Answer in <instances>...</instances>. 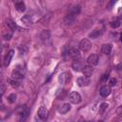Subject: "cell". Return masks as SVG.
Returning a JSON list of instances; mask_svg holds the SVG:
<instances>
[{
    "label": "cell",
    "instance_id": "cell-21",
    "mask_svg": "<svg viewBox=\"0 0 122 122\" xmlns=\"http://www.w3.org/2000/svg\"><path fill=\"white\" fill-rule=\"evenodd\" d=\"M108 107H109V105H108V103H102L101 105H100V107H99V113H104L105 112V111L108 109Z\"/></svg>",
    "mask_w": 122,
    "mask_h": 122
},
{
    "label": "cell",
    "instance_id": "cell-11",
    "mask_svg": "<svg viewBox=\"0 0 122 122\" xmlns=\"http://www.w3.org/2000/svg\"><path fill=\"white\" fill-rule=\"evenodd\" d=\"M112 90H111V87L110 86H103L101 89H100V94L101 96L103 97H107L110 95Z\"/></svg>",
    "mask_w": 122,
    "mask_h": 122
},
{
    "label": "cell",
    "instance_id": "cell-7",
    "mask_svg": "<svg viewBox=\"0 0 122 122\" xmlns=\"http://www.w3.org/2000/svg\"><path fill=\"white\" fill-rule=\"evenodd\" d=\"M13 53H14V51H13V50H10V51H8L7 54L5 55V57H4V65H5L6 67L10 65V61H11V58H12V56H13Z\"/></svg>",
    "mask_w": 122,
    "mask_h": 122
},
{
    "label": "cell",
    "instance_id": "cell-25",
    "mask_svg": "<svg viewBox=\"0 0 122 122\" xmlns=\"http://www.w3.org/2000/svg\"><path fill=\"white\" fill-rule=\"evenodd\" d=\"M120 25H121L120 21H112V22H111V27L113 28V29H116V28L120 27Z\"/></svg>",
    "mask_w": 122,
    "mask_h": 122
},
{
    "label": "cell",
    "instance_id": "cell-24",
    "mask_svg": "<svg viewBox=\"0 0 122 122\" xmlns=\"http://www.w3.org/2000/svg\"><path fill=\"white\" fill-rule=\"evenodd\" d=\"M41 38L42 40H47L50 38V32L48 30H44L42 33H41Z\"/></svg>",
    "mask_w": 122,
    "mask_h": 122
},
{
    "label": "cell",
    "instance_id": "cell-26",
    "mask_svg": "<svg viewBox=\"0 0 122 122\" xmlns=\"http://www.w3.org/2000/svg\"><path fill=\"white\" fill-rule=\"evenodd\" d=\"M11 36H12V30H10V31H9L8 33H5V34L3 35V37H4L5 40H10V39L11 38Z\"/></svg>",
    "mask_w": 122,
    "mask_h": 122
},
{
    "label": "cell",
    "instance_id": "cell-9",
    "mask_svg": "<svg viewBox=\"0 0 122 122\" xmlns=\"http://www.w3.org/2000/svg\"><path fill=\"white\" fill-rule=\"evenodd\" d=\"M82 71H83L84 75H86V76H88V77L92 76V74L93 73L92 66H91V65H89V64H88V65H86V66H84V68H83Z\"/></svg>",
    "mask_w": 122,
    "mask_h": 122
},
{
    "label": "cell",
    "instance_id": "cell-3",
    "mask_svg": "<svg viewBox=\"0 0 122 122\" xmlns=\"http://www.w3.org/2000/svg\"><path fill=\"white\" fill-rule=\"evenodd\" d=\"M87 63L91 66H96L99 63V56L97 54H91L88 59H87Z\"/></svg>",
    "mask_w": 122,
    "mask_h": 122
},
{
    "label": "cell",
    "instance_id": "cell-5",
    "mask_svg": "<svg viewBox=\"0 0 122 122\" xmlns=\"http://www.w3.org/2000/svg\"><path fill=\"white\" fill-rule=\"evenodd\" d=\"M90 78L88 76H80L77 78V84L79 87H86L90 84Z\"/></svg>",
    "mask_w": 122,
    "mask_h": 122
},
{
    "label": "cell",
    "instance_id": "cell-20",
    "mask_svg": "<svg viewBox=\"0 0 122 122\" xmlns=\"http://www.w3.org/2000/svg\"><path fill=\"white\" fill-rule=\"evenodd\" d=\"M6 25H7V27H8L10 30H14L16 29L15 23H13L11 20H6Z\"/></svg>",
    "mask_w": 122,
    "mask_h": 122
},
{
    "label": "cell",
    "instance_id": "cell-8",
    "mask_svg": "<svg viewBox=\"0 0 122 122\" xmlns=\"http://www.w3.org/2000/svg\"><path fill=\"white\" fill-rule=\"evenodd\" d=\"M69 53H70L71 57L73 60H78V59H80V51H79L77 49H75V48L71 49V50L69 51Z\"/></svg>",
    "mask_w": 122,
    "mask_h": 122
},
{
    "label": "cell",
    "instance_id": "cell-29",
    "mask_svg": "<svg viewBox=\"0 0 122 122\" xmlns=\"http://www.w3.org/2000/svg\"><path fill=\"white\" fill-rule=\"evenodd\" d=\"M115 84H116V79L112 78V79L110 80V85H111V86H115Z\"/></svg>",
    "mask_w": 122,
    "mask_h": 122
},
{
    "label": "cell",
    "instance_id": "cell-10",
    "mask_svg": "<svg viewBox=\"0 0 122 122\" xmlns=\"http://www.w3.org/2000/svg\"><path fill=\"white\" fill-rule=\"evenodd\" d=\"M71 67H72V69H73L74 71H82V70H83L84 65H83V63L78 59V60H74V62L72 63Z\"/></svg>",
    "mask_w": 122,
    "mask_h": 122
},
{
    "label": "cell",
    "instance_id": "cell-32",
    "mask_svg": "<svg viewBox=\"0 0 122 122\" xmlns=\"http://www.w3.org/2000/svg\"><path fill=\"white\" fill-rule=\"evenodd\" d=\"M121 68H122V64H119V65L116 66V69L117 70H121Z\"/></svg>",
    "mask_w": 122,
    "mask_h": 122
},
{
    "label": "cell",
    "instance_id": "cell-31",
    "mask_svg": "<svg viewBox=\"0 0 122 122\" xmlns=\"http://www.w3.org/2000/svg\"><path fill=\"white\" fill-rule=\"evenodd\" d=\"M115 1H116V0H112V1H111V3L108 5V9H111V8H112V6L115 3Z\"/></svg>",
    "mask_w": 122,
    "mask_h": 122
},
{
    "label": "cell",
    "instance_id": "cell-16",
    "mask_svg": "<svg viewBox=\"0 0 122 122\" xmlns=\"http://www.w3.org/2000/svg\"><path fill=\"white\" fill-rule=\"evenodd\" d=\"M112 51V45L111 44H104L102 46V52L106 55H109Z\"/></svg>",
    "mask_w": 122,
    "mask_h": 122
},
{
    "label": "cell",
    "instance_id": "cell-30",
    "mask_svg": "<svg viewBox=\"0 0 122 122\" xmlns=\"http://www.w3.org/2000/svg\"><path fill=\"white\" fill-rule=\"evenodd\" d=\"M1 94H3L4 93V92H5V84L4 83H1Z\"/></svg>",
    "mask_w": 122,
    "mask_h": 122
},
{
    "label": "cell",
    "instance_id": "cell-1",
    "mask_svg": "<svg viewBox=\"0 0 122 122\" xmlns=\"http://www.w3.org/2000/svg\"><path fill=\"white\" fill-rule=\"evenodd\" d=\"M79 49L82 51H88L91 50L92 48V43L90 42V40L88 39H82L80 42H79V45H78Z\"/></svg>",
    "mask_w": 122,
    "mask_h": 122
},
{
    "label": "cell",
    "instance_id": "cell-6",
    "mask_svg": "<svg viewBox=\"0 0 122 122\" xmlns=\"http://www.w3.org/2000/svg\"><path fill=\"white\" fill-rule=\"evenodd\" d=\"M75 18H76V15H73V14H71V13H68L66 15V17L64 18V24L67 25V26H70L71 24L74 23L75 21Z\"/></svg>",
    "mask_w": 122,
    "mask_h": 122
},
{
    "label": "cell",
    "instance_id": "cell-13",
    "mask_svg": "<svg viewBox=\"0 0 122 122\" xmlns=\"http://www.w3.org/2000/svg\"><path fill=\"white\" fill-rule=\"evenodd\" d=\"M80 10H81L80 6L79 5H74V6H72V7L70 8L68 13H71V14H73V15H76L77 16V14H79Z\"/></svg>",
    "mask_w": 122,
    "mask_h": 122
},
{
    "label": "cell",
    "instance_id": "cell-4",
    "mask_svg": "<svg viewBox=\"0 0 122 122\" xmlns=\"http://www.w3.org/2000/svg\"><path fill=\"white\" fill-rule=\"evenodd\" d=\"M37 115H38V117H39L40 120H42V121L46 120L47 119V116H48V111H47V109L45 107H43V106L40 107L38 109V111H37Z\"/></svg>",
    "mask_w": 122,
    "mask_h": 122
},
{
    "label": "cell",
    "instance_id": "cell-28",
    "mask_svg": "<svg viewBox=\"0 0 122 122\" xmlns=\"http://www.w3.org/2000/svg\"><path fill=\"white\" fill-rule=\"evenodd\" d=\"M116 113H117L118 115H121V114H122V105L119 106V107L116 109Z\"/></svg>",
    "mask_w": 122,
    "mask_h": 122
},
{
    "label": "cell",
    "instance_id": "cell-2",
    "mask_svg": "<svg viewBox=\"0 0 122 122\" xmlns=\"http://www.w3.org/2000/svg\"><path fill=\"white\" fill-rule=\"evenodd\" d=\"M69 100L72 104H78L81 102V95L77 92H71L69 94Z\"/></svg>",
    "mask_w": 122,
    "mask_h": 122
},
{
    "label": "cell",
    "instance_id": "cell-12",
    "mask_svg": "<svg viewBox=\"0 0 122 122\" xmlns=\"http://www.w3.org/2000/svg\"><path fill=\"white\" fill-rule=\"evenodd\" d=\"M70 78H71V74H70V73H68V72H63V73L60 74V76H59V82H60L61 84H65V83H67V82L70 80Z\"/></svg>",
    "mask_w": 122,
    "mask_h": 122
},
{
    "label": "cell",
    "instance_id": "cell-18",
    "mask_svg": "<svg viewBox=\"0 0 122 122\" xmlns=\"http://www.w3.org/2000/svg\"><path fill=\"white\" fill-rule=\"evenodd\" d=\"M100 34H101V30H92V31L89 34V37L92 38V39H95V38H97Z\"/></svg>",
    "mask_w": 122,
    "mask_h": 122
},
{
    "label": "cell",
    "instance_id": "cell-17",
    "mask_svg": "<svg viewBox=\"0 0 122 122\" xmlns=\"http://www.w3.org/2000/svg\"><path fill=\"white\" fill-rule=\"evenodd\" d=\"M21 20H22L23 23H25L27 25H30V24H32L33 23V20H32V18H31V16L30 14H26L25 16L22 17Z\"/></svg>",
    "mask_w": 122,
    "mask_h": 122
},
{
    "label": "cell",
    "instance_id": "cell-23",
    "mask_svg": "<svg viewBox=\"0 0 122 122\" xmlns=\"http://www.w3.org/2000/svg\"><path fill=\"white\" fill-rule=\"evenodd\" d=\"M15 100H16V95H15V93H10V94L8 96V101H9L10 104L14 103Z\"/></svg>",
    "mask_w": 122,
    "mask_h": 122
},
{
    "label": "cell",
    "instance_id": "cell-22",
    "mask_svg": "<svg viewBox=\"0 0 122 122\" xmlns=\"http://www.w3.org/2000/svg\"><path fill=\"white\" fill-rule=\"evenodd\" d=\"M8 82H9L12 87H18V86H19V81L16 80V79L10 78V79H8Z\"/></svg>",
    "mask_w": 122,
    "mask_h": 122
},
{
    "label": "cell",
    "instance_id": "cell-19",
    "mask_svg": "<svg viewBox=\"0 0 122 122\" xmlns=\"http://www.w3.org/2000/svg\"><path fill=\"white\" fill-rule=\"evenodd\" d=\"M15 9L18 11H24L25 10V4L21 1V2H16L15 3Z\"/></svg>",
    "mask_w": 122,
    "mask_h": 122
},
{
    "label": "cell",
    "instance_id": "cell-27",
    "mask_svg": "<svg viewBox=\"0 0 122 122\" xmlns=\"http://www.w3.org/2000/svg\"><path fill=\"white\" fill-rule=\"evenodd\" d=\"M108 78H109V74H108V73H105V74H103V75L101 76V81H102V82H105V81H107Z\"/></svg>",
    "mask_w": 122,
    "mask_h": 122
},
{
    "label": "cell",
    "instance_id": "cell-15",
    "mask_svg": "<svg viewBox=\"0 0 122 122\" xmlns=\"http://www.w3.org/2000/svg\"><path fill=\"white\" fill-rule=\"evenodd\" d=\"M70 110H71V105H70L69 103H66V104L62 105V106L58 109V112L61 113V114H65V113H67Z\"/></svg>",
    "mask_w": 122,
    "mask_h": 122
},
{
    "label": "cell",
    "instance_id": "cell-14",
    "mask_svg": "<svg viewBox=\"0 0 122 122\" xmlns=\"http://www.w3.org/2000/svg\"><path fill=\"white\" fill-rule=\"evenodd\" d=\"M11 76H12L11 78H13V79L20 80V79H22V78L24 77V74H23L22 71H20V70H15V71H12Z\"/></svg>",
    "mask_w": 122,
    "mask_h": 122
}]
</instances>
